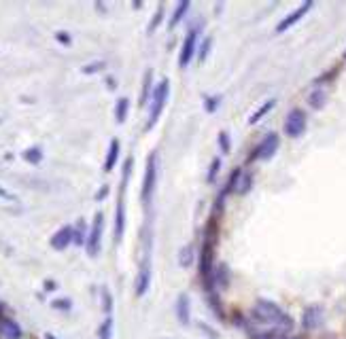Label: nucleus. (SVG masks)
<instances>
[{"mask_svg": "<svg viewBox=\"0 0 346 339\" xmlns=\"http://www.w3.org/2000/svg\"><path fill=\"white\" fill-rule=\"evenodd\" d=\"M251 316H253L259 324H268V327H270L274 333L287 335V333H289V331L293 329L291 316H287L276 303L266 301V299H261V301H257V303L253 305Z\"/></svg>", "mask_w": 346, "mask_h": 339, "instance_id": "obj_1", "label": "nucleus"}, {"mask_svg": "<svg viewBox=\"0 0 346 339\" xmlns=\"http://www.w3.org/2000/svg\"><path fill=\"white\" fill-rule=\"evenodd\" d=\"M168 91H170V83L168 79H164L153 91V100H151V111H149V121H147L145 130H153V125L159 121V114H162L166 100H168Z\"/></svg>", "mask_w": 346, "mask_h": 339, "instance_id": "obj_2", "label": "nucleus"}, {"mask_svg": "<svg viewBox=\"0 0 346 339\" xmlns=\"http://www.w3.org/2000/svg\"><path fill=\"white\" fill-rule=\"evenodd\" d=\"M213 271H215V257H213V240H206L200 252V276L206 291H213Z\"/></svg>", "mask_w": 346, "mask_h": 339, "instance_id": "obj_3", "label": "nucleus"}, {"mask_svg": "<svg viewBox=\"0 0 346 339\" xmlns=\"http://www.w3.org/2000/svg\"><path fill=\"white\" fill-rule=\"evenodd\" d=\"M102 231H104V214L96 212L94 223H92V229H89V233H87V242H85V248H87L89 257H98L100 242H102Z\"/></svg>", "mask_w": 346, "mask_h": 339, "instance_id": "obj_4", "label": "nucleus"}, {"mask_svg": "<svg viewBox=\"0 0 346 339\" xmlns=\"http://www.w3.org/2000/svg\"><path fill=\"white\" fill-rule=\"evenodd\" d=\"M155 181H157V155H149V161H147L145 168V181H143V202L149 203L153 189H155Z\"/></svg>", "mask_w": 346, "mask_h": 339, "instance_id": "obj_5", "label": "nucleus"}, {"mask_svg": "<svg viewBox=\"0 0 346 339\" xmlns=\"http://www.w3.org/2000/svg\"><path fill=\"white\" fill-rule=\"evenodd\" d=\"M306 130V114L304 111L299 108H293V111L287 114V121H285V134L289 138H299Z\"/></svg>", "mask_w": 346, "mask_h": 339, "instance_id": "obj_6", "label": "nucleus"}, {"mask_svg": "<svg viewBox=\"0 0 346 339\" xmlns=\"http://www.w3.org/2000/svg\"><path fill=\"white\" fill-rule=\"evenodd\" d=\"M196 51H198V30H189V34L185 36V43H183V47H181V57H178V64L185 68V66H189V62L194 60V55H196Z\"/></svg>", "mask_w": 346, "mask_h": 339, "instance_id": "obj_7", "label": "nucleus"}, {"mask_svg": "<svg viewBox=\"0 0 346 339\" xmlns=\"http://www.w3.org/2000/svg\"><path fill=\"white\" fill-rule=\"evenodd\" d=\"M278 144H280L278 134H268V136L261 140V144L255 149L253 159H270L274 153L278 151Z\"/></svg>", "mask_w": 346, "mask_h": 339, "instance_id": "obj_8", "label": "nucleus"}, {"mask_svg": "<svg viewBox=\"0 0 346 339\" xmlns=\"http://www.w3.org/2000/svg\"><path fill=\"white\" fill-rule=\"evenodd\" d=\"M323 318H325V314H323V308H321V305H310V308H306V310H304L302 327H304V329H308V331L319 329V327L323 324Z\"/></svg>", "mask_w": 346, "mask_h": 339, "instance_id": "obj_9", "label": "nucleus"}, {"mask_svg": "<svg viewBox=\"0 0 346 339\" xmlns=\"http://www.w3.org/2000/svg\"><path fill=\"white\" fill-rule=\"evenodd\" d=\"M310 9H312V0H306V2H304L302 6H297L296 11L289 13V15H287V17L283 19V22H280V23L276 25V32H285V30H289L291 25H296V23H297L299 19H302V17H304V15H306V13H308Z\"/></svg>", "mask_w": 346, "mask_h": 339, "instance_id": "obj_10", "label": "nucleus"}, {"mask_svg": "<svg viewBox=\"0 0 346 339\" xmlns=\"http://www.w3.org/2000/svg\"><path fill=\"white\" fill-rule=\"evenodd\" d=\"M149 286H151V267H149V259H147L138 271V278H136V297L147 295Z\"/></svg>", "mask_w": 346, "mask_h": 339, "instance_id": "obj_11", "label": "nucleus"}, {"mask_svg": "<svg viewBox=\"0 0 346 339\" xmlns=\"http://www.w3.org/2000/svg\"><path fill=\"white\" fill-rule=\"evenodd\" d=\"M73 244V227H62L60 231H57L53 238H51V248L53 250H64V248H68Z\"/></svg>", "mask_w": 346, "mask_h": 339, "instance_id": "obj_12", "label": "nucleus"}, {"mask_svg": "<svg viewBox=\"0 0 346 339\" xmlns=\"http://www.w3.org/2000/svg\"><path fill=\"white\" fill-rule=\"evenodd\" d=\"M124 229H125V206H124V193H121L117 202V214H115V242H121Z\"/></svg>", "mask_w": 346, "mask_h": 339, "instance_id": "obj_13", "label": "nucleus"}, {"mask_svg": "<svg viewBox=\"0 0 346 339\" xmlns=\"http://www.w3.org/2000/svg\"><path fill=\"white\" fill-rule=\"evenodd\" d=\"M176 318H178V322L183 324V327H187L189 320H191V312H189V297L185 295H178L176 299Z\"/></svg>", "mask_w": 346, "mask_h": 339, "instance_id": "obj_14", "label": "nucleus"}, {"mask_svg": "<svg viewBox=\"0 0 346 339\" xmlns=\"http://www.w3.org/2000/svg\"><path fill=\"white\" fill-rule=\"evenodd\" d=\"M0 337H4V339H22V329H19V324L15 320H11V318H2V322H0Z\"/></svg>", "mask_w": 346, "mask_h": 339, "instance_id": "obj_15", "label": "nucleus"}, {"mask_svg": "<svg viewBox=\"0 0 346 339\" xmlns=\"http://www.w3.org/2000/svg\"><path fill=\"white\" fill-rule=\"evenodd\" d=\"M227 284H229L227 265L215 267V271H213V291H223V289H227Z\"/></svg>", "mask_w": 346, "mask_h": 339, "instance_id": "obj_16", "label": "nucleus"}, {"mask_svg": "<svg viewBox=\"0 0 346 339\" xmlns=\"http://www.w3.org/2000/svg\"><path fill=\"white\" fill-rule=\"evenodd\" d=\"M119 140L113 138L111 140V146H108V155H106V161H104V172H111L115 168V163H117V157H119Z\"/></svg>", "mask_w": 346, "mask_h": 339, "instance_id": "obj_17", "label": "nucleus"}, {"mask_svg": "<svg viewBox=\"0 0 346 339\" xmlns=\"http://www.w3.org/2000/svg\"><path fill=\"white\" fill-rule=\"evenodd\" d=\"M240 176H242V170H234L232 174H229V178H227V184H225V191H223V193H221V197H219V206H221L223 197H225L227 193H234V191H238V182H240Z\"/></svg>", "mask_w": 346, "mask_h": 339, "instance_id": "obj_18", "label": "nucleus"}, {"mask_svg": "<svg viewBox=\"0 0 346 339\" xmlns=\"http://www.w3.org/2000/svg\"><path fill=\"white\" fill-rule=\"evenodd\" d=\"M85 242H87L85 221L79 219V221H76V225H74V229H73V244H76V246H85Z\"/></svg>", "mask_w": 346, "mask_h": 339, "instance_id": "obj_19", "label": "nucleus"}, {"mask_svg": "<svg viewBox=\"0 0 346 339\" xmlns=\"http://www.w3.org/2000/svg\"><path fill=\"white\" fill-rule=\"evenodd\" d=\"M274 104H276V102H274V100H268V102H264V104H261V106L257 108V111H255V113L251 114V119H248V123H251V125L259 123V121L264 119L266 114H268V113H270L272 108H274Z\"/></svg>", "mask_w": 346, "mask_h": 339, "instance_id": "obj_20", "label": "nucleus"}, {"mask_svg": "<svg viewBox=\"0 0 346 339\" xmlns=\"http://www.w3.org/2000/svg\"><path fill=\"white\" fill-rule=\"evenodd\" d=\"M127 111H130V100H127V98H119L117 100V106H115V119H117V123H125Z\"/></svg>", "mask_w": 346, "mask_h": 339, "instance_id": "obj_21", "label": "nucleus"}, {"mask_svg": "<svg viewBox=\"0 0 346 339\" xmlns=\"http://www.w3.org/2000/svg\"><path fill=\"white\" fill-rule=\"evenodd\" d=\"M325 102H327V91H325L323 87H317L315 91L310 93V98H308V104H310L312 108H321Z\"/></svg>", "mask_w": 346, "mask_h": 339, "instance_id": "obj_22", "label": "nucleus"}, {"mask_svg": "<svg viewBox=\"0 0 346 339\" xmlns=\"http://www.w3.org/2000/svg\"><path fill=\"white\" fill-rule=\"evenodd\" d=\"M189 4H191L189 0H183V2L176 6V9H174V13H172V19H170V28H174V25H176V23H178V22H181V19L185 17V13H187Z\"/></svg>", "mask_w": 346, "mask_h": 339, "instance_id": "obj_23", "label": "nucleus"}, {"mask_svg": "<svg viewBox=\"0 0 346 339\" xmlns=\"http://www.w3.org/2000/svg\"><path fill=\"white\" fill-rule=\"evenodd\" d=\"M178 263H181V267H189L194 263V246L191 244L181 248V252H178Z\"/></svg>", "mask_w": 346, "mask_h": 339, "instance_id": "obj_24", "label": "nucleus"}, {"mask_svg": "<svg viewBox=\"0 0 346 339\" xmlns=\"http://www.w3.org/2000/svg\"><path fill=\"white\" fill-rule=\"evenodd\" d=\"M24 159L28 163H41L43 161V151H41V146H32V149H28L24 153Z\"/></svg>", "mask_w": 346, "mask_h": 339, "instance_id": "obj_25", "label": "nucleus"}, {"mask_svg": "<svg viewBox=\"0 0 346 339\" xmlns=\"http://www.w3.org/2000/svg\"><path fill=\"white\" fill-rule=\"evenodd\" d=\"M151 85H153V70H147V74H145V85H143V93H140V104H147V98L151 95Z\"/></svg>", "mask_w": 346, "mask_h": 339, "instance_id": "obj_26", "label": "nucleus"}, {"mask_svg": "<svg viewBox=\"0 0 346 339\" xmlns=\"http://www.w3.org/2000/svg\"><path fill=\"white\" fill-rule=\"evenodd\" d=\"M251 184H253V176H251V172H242V176H240V182H238V191L236 193H240V195H245L248 193V189H251Z\"/></svg>", "mask_w": 346, "mask_h": 339, "instance_id": "obj_27", "label": "nucleus"}, {"mask_svg": "<svg viewBox=\"0 0 346 339\" xmlns=\"http://www.w3.org/2000/svg\"><path fill=\"white\" fill-rule=\"evenodd\" d=\"M98 337H100V339H111V337H113V318H111V316H106V320L100 324Z\"/></svg>", "mask_w": 346, "mask_h": 339, "instance_id": "obj_28", "label": "nucleus"}, {"mask_svg": "<svg viewBox=\"0 0 346 339\" xmlns=\"http://www.w3.org/2000/svg\"><path fill=\"white\" fill-rule=\"evenodd\" d=\"M210 47H213V38L206 36V38H204V41H202L200 49H198V53H200V55H198V57H200V62H204V60H206V57H208V53H210Z\"/></svg>", "mask_w": 346, "mask_h": 339, "instance_id": "obj_29", "label": "nucleus"}, {"mask_svg": "<svg viewBox=\"0 0 346 339\" xmlns=\"http://www.w3.org/2000/svg\"><path fill=\"white\" fill-rule=\"evenodd\" d=\"M219 170H221V157H215L213 161H210V170H208L206 181L208 182H215V178H217V174H219Z\"/></svg>", "mask_w": 346, "mask_h": 339, "instance_id": "obj_30", "label": "nucleus"}, {"mask_svg": "<svg viewBox=\"0 0 346 339\" xmlns=\"http://www.w3.org/2000/svg\"><path fill=\"white\" fill-rule=\"evenodd\" d=\"M102 305H104V312L106 316H111V310H113V297L108 291H102Z\"/></svg>", "mask_w": 346, "mask_h": 339, "instance_id": "obj_31", "label": "nucleus"}, {"mask_svg": "<svg viewBox=\"0 0 346 339\" xmlns=\"http://www.w3.org/2000/svg\"><path fill=\"white\" fill-rule=\"evenodd\" d=\"M51 305H53V308H55V310H62V312H68L70 308H73V301H70V299H55V301H53V303H51Z\"/></svg>", "mask_w": 346, "mask_h": 339, "instance_id": "obj_32", "label": "nucleus"}, {"mask_svg": "<svg viewBox=\"0 0 346 339\" xmlns=\"http://www.w3.org/2000/svg\"><path fill=\"white\" fill-rule=\"evenodd\" d=\"M219 146H221V151L223 153H229V136H227V132H219Z\"/></svg>", "mask_w": 346, "mask_h": 339, "instance_id": "obj_33", "label": "nucleus"}, {"mask_svg": "<svg viewBox=\"0 0 346 339\" xmlns=\"http://www.w3.org/2000/svg\"><path fill=\"white\" fill-rule=\"evenodd\" d=\"M104 68V62H94V64H87V66H83V72L85 74H94L98 72V70Z\"/></svg>", "mask_w": 346, "mask_h": 339, "instance_id": "obj_34", "label": "nucleus"}, {"mask_svg": "<svg viewBox=\"0 0 346 339\" xmlns=\"http://www.w3.org/2000/svg\"><path fill=\"white\" fill-rule=\"evenodd\" d=\"M162 13H164V6H157L155 17H153V22H151V25H149V32H155V28L159 25V22H162Z\"/></svg>", "mask_w": 346, "mask_h": 339, "instance_id": "obj_35", "label": "nucleus"}, {"mask_svg": "<svg viewBox=\"0 0 346 339\" xmlns=\"http://www.w3.org/2000/svg\"><path fill=\"white\" fill-rule=\"evenodd\" d=\"M55 38H57V43H62V45H70V43H73V38H70V34H68V32H64V30L55 32Z\"/></svg>", "mask_w": 346, "mask_h": 339, "instance_id": "obj_36", "label": "nucleus"}, {"mask_svg": "<svg viewBox=\"0 0 346 339\" xmlns=\"http://www.w3.org/2000/svg\"><path fill=\"white\" fill-rule=\"evenodd\" d=\"M210 305H213V312L219 318H223V312H221V303H219V299L217 297H210Z\"/></svg>", "mask_w": 346, "mask_h": 339, "instance_id": "obj_37", "label": "nucleus"}, {"mask_svg": "<svg viewBox=\"0 0 346 339\" xmlns=\"http://www.w3.org/2000/svg\"><path fill=\"white\" fill-rule=\"evenodd\" d=\"M257 339H291V337H287L283 333H274V331H270V333H266V335H259Z\"/></svg>", "mask_w": 346, "mask_h": 339, "instance_id": "obj_38", "label": "nucleus"}, {"mask_svg": "<svg viewBox=\"0 0 346 339\" xmlns=\"http://www.w3.org/2000/svg\"><path fill=\"white\" fill-rule=\"evenodd\" d=\"M0 197H2V200H6V202H17V197L13 195V193H9V191H4L2 187H0Z\"/></svg>", "mask_w": 346, "mask_h": 339, "instance_id": "obj_39", "label": "nucleus"}, {"mask_svg": "<svg viewBox=\"0 0 346 339\" xmlns=\"http://www.w3.org/2000/svg\"><path fill=\"white\" fill-rule=\"evenodd\" d=\"M217 102H219L217 98H206V111L208 113H213L215 108H217Z\"/></svg>", "mask_w": 346, "mask_h": 339, "instance_id": "obj_40", "label": "nucleus"}, {"mask_svg": "<svg viewBox=\"0 0 346 339\" xmlns=\"http://www.w3.org/2000/svg\"><path fill=\"white\" fill-rule=\"evenodd\" d=\"M106 195H108V187H102V189H100V193H98V195H96V200H98V202H100V200H104V197H106Z\"/></svg>", "mask_w": 346, "mask_h": 339, "instance_id": "obj_41", "label": "nucleus"}, {"mask_svg": "<svg viewBox=\"0 0 346 339\" xmlns=\"http://www.w3.org/2000/svg\"><path fill=\"white\" fill-rule=\"evenodd\" d=\"M45 339H57L55 335H51V333H45Z\"/></svg>", "mask_w": 346, "mask_h": 339, "instance_id": "obj_42", "label": "nucleus"}, {"mask_svg": "<svg viewBox=\"0 0 346 339\" xmlns=\"http://www.w3.org/2000/svg\"><path fill=\"white\" fill-rule=\"evenodd\" d=\"M344 57H346V53H344Z\"/></svg>", "mask_w": 346, "mask_h": 339, "instance_id": "obj_43", "label": "nucleus"}, {"mask_svg": "<svg viewBox=\"0 0 346 339\" xmlns=\"http://www.w3.org/2000/svg\"><path fill=\"white\" fill-rule=\"evenodd\" d=\"M0 322H2V320H0Z\"/></svg>", "mask_w": 346, "mask_h": 339, "instance_id": "obj_44", "label": "nucleus"}]
</instances>
